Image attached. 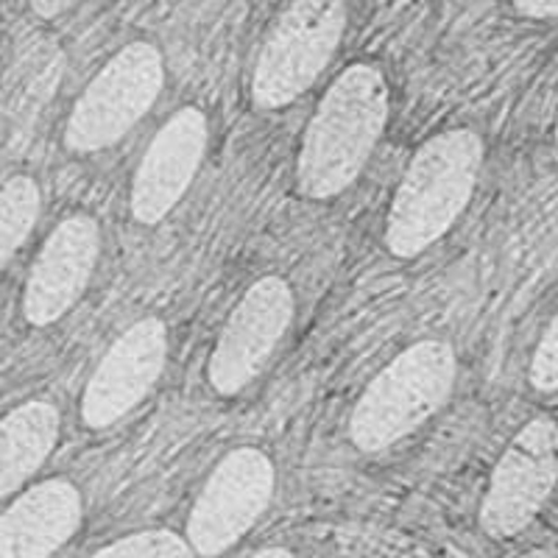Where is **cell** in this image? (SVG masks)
<instances>
[{"label": "cell", "mask_w": 558, "mask_h": 558, "mask_svg": "<svg viewBox=\"0 0 558 558\" xmlns=\"http://www.w3.org/2000/svg\"><path fill=\"white\" fill-rule=\"evenodd\" d=\"M32 3V12L37 14V17H59V14L70 12V9L76 7V3H82V0H28Z\"/></svg>", "instance_id": "ac0fdd59"}, {"label": "cell", "mask_w": 558, "mask_h": 558, "mask_svg": "<svg viewBox=\"0 0 558 558\" xmlns=\"http://www.w3.org/2000/svg\"><path fill=\"white\" fill-rule=\"evenodd\" d=\"M558 327L556 322L547 324L545 336H542L539 347L533 352L531 361V383L539 391H556L558 386Z\"/></svg>", "instance_id": "2e32d148"}, {"label": "cell", "mask_w": 558, "mask_h": 558, "mask_svg": "<svg viewBox=\"0 0 558 558\" xmlns=\"http://www.w3.org/2000/svg\"><path fill=\"white\" fill-rule=\"evenodd\" d=\"M101 254L96 218L70 216L53 229L28 271L23 313L34 327H48L76 307Z\"/></svg>", "instance_id": "30bf717a"}, {"label": "cell", "mask_w": 558, "mask_h": 558, "mask_svg": "<svg viewBox=\"0 0 558 558\" xmlns=\"http://www.w3.org/2000/svg\"><path fill=\"white\" fill-rule=\"evenodd\" d=\"M517 12H522L525 17H536V20H547L556 17L558 0H514Z\"/></svg>", "instance_id": "e0dca14e"}, {"label": "cell", "mask_w": 558, "mask_h": 558, "mask_svg": "<svg viewBox=\"0 0 558 558\" xmlns=\"http://www.w3.org/2000/svg\"><path fill=\"white\" fill-rule=\"evenodd\" d=\"M93 558H193V547L171 531H146L112 542Z\"/></svg>", "instance_id": "9a60e30c"}, {"label": "cell", "mask_w": 558, "mask_h": 558, "mask_svg": "<svg viewBox=\"0 0 558 558\" xmlns=\"http://www.w3.org/2000/svg\"><path fill=\"white\" fill-rule=\"evenodd\" d=\"M82 517V495L70 481L28 488L0 514V558H51L73 539Z\"/></svg>", "instance_id": "7c38bea8"}, {"label": "cell", "mask_w": 558, "mask_h": 558, "mask_svg": "<svg viewBox=\"0 0 558 558\" xmlns=\"http://www.w3.org/2000/svg\"><path fill=\"white\" fill-rule=\"evenodd\" d=\"M168 363V330L162 318H140L101 357L82 397V422L93 430L121 422L146 400Z\"/></svg>", "instance_id": "9c48e42d"}, {"label": "cell", "mask_w": 558, "mask_h": 558, "mask_svg": "<svg viewBox=\"0 0 558 558\" xmlns=\"http://www.w3.org/2000/svg\"><path fill=\"white\" fill-rule=\"evenodd\" d=\"M274 463L266 452H229L204 483L187 520V545L202 556H221L241 542L274 497Z\"/></svg>", "instance_id": "8992f818"}, {"label": "cell", "mask_w": 558, "mask_h": 558, "mask_svg": "<svg viewBox=\"0 0 558 558\" xmlns=\"http://www.w3.org/2000/svg\"><path fill=\"white\" fill-rule=\"evenodd\" d=\"M347 0H291L257 53L252 101L260 109L296 101L338 51L347 32Z\"/></svg>", "instance_id": "277c9868"}, {"label": "cell", "mask_w": 558, "mask_h": 558, "mask_svg": "<svg viewBox=\"0 0 558 558\" xmlns=\"http://www.w3.org/2000/svg\"><path fill=\"white\" fill-rule=\"evenodd\" d=\"M57 438L59 411L51 402H26L0 418V500L43 466Z\"/></svg>", "instance_id": "4fadbf2b"}, {"label": "cell", "mask_w": 558, "mask_h": 558, "mask_svg": "<svg viewBox=\"0 0 558 558\" xmlns=\"http://www.w3.org/2000/svg\"><path fill=\"white\" fill-rule=\"evenodd\" d=\"M162 84L166 62L157 45H126L98 70L76 101L64 126V146L93 154L118 143L154 107Z\"/></svg>", "instance_id": "5b68a950"}, {"label": "cell", "mask_w": 558, "mask_h": 558, "mask_svg": "<svg viewBox=\"0 0 558 558\" xmlns=\"http://www.w3.org/2000/svg\"><path fill=\"white\" fill-rule=\"evenodd\" d=\"M293 322V291L282 277H263L241 296L209 355V386L223 397L260 375Z\"/></svg>", "instance_id": "ba28073f"}, {"label": "cell", "mask_w": 558, "mask_h": 558, "mask_svg": "<svg viewBox=\"0 0 558 558\" xmlns=\"http://www.w3.org/2000/svg\"><path fill=\"white\" fill-rule=\"evenodd\" d=\"M43 196L32 177H12L0 184V271L32 235Z\"/></svg>", "instance_id": "5bb4252c"}, {"label": "cell", "mask_w": 558, "mask_h": 558, "mask_svg": "<svg viewBox=\"0 0 558 558\" xmlns=\"http://www.w3.org/2000/svg\"><path fill=\"white\" fill-rule=\"evenodd\" d=\"M391 112L388 82L375 64H352L330 84L302 137L296 187L307 198H332L361 177Z\"/></svg>", "instance_id": "6da1fadb"}, {"label": "cell", "mask_w": 558, "mask_h": 558, "mask_svg": "<svg viewBox=\"0 0 558 558\" xmlns=\"http://www.w3.org/2000/svg\"><path fill=\"white\" fill-rule=\"evenodd\" d=\"M481 166L483 140L470 129L427 140L393 193L386 223L388 252L413 260L441 241L470 204Z\"/></svg>", "instance_id": "7a4b0ae2"}, {"label": "cell", "mask_w": 558, "mask_h": 558, "mask_svg": "<svg viewBox=\"0 0 558 558\" xmlns=\"http://www.w3.org/2000/svg\"><path fill=\"white\" fill-rule=\"evenodd\" d=\"M207 134V118L196 107L179 109L159 129L132 182V216L140 223L154 227L182 202L202 166Z\"/></svg>", "instance_id": "8fae6325"}, {"label": "cell", "mask_w": 558, "mask_h": 558, "mask_svg": "<svg viewBox=\"0 0 558 558\" xmlns=\"http://www.w3.org/2000/svg\"><path fill=\"white\" fill-rule=\"evenodd\" d=\"M556 422L533 418L514 436L492 472L481 506V527L492 539L525 531L556 486Z\"/></svg>", "instance_id": "52a82bcc"}, {"label": "cell", "mask_w": 558, "mask_h": 558, "mask_svg": "<svg viewBox=\"0 0 558 558\" xmlns=\"http://www.w3.org/2000/svg\"><path fill=\"white\" fill-rule=\"evenodd\" d=\"M252 558H296V556H293V553H288V550H282V547H266V550L254 553Z\"/></svg>", "instance_id": "d6986e66"}, {"label": "cell", "mask_w": 558, "mask_h": 558, "mask_svg": "<svg viewBox=\"0 0 558 558\" xmlns=\"http://www.w3.org/2000/svg\"><path fill=\"white\" fill-rule=\"evenodd\" d=\"M458 361L450 343L418 341L393 357L361 393L349 441L361 452H380L416 430L450 397Z\"/></svg>", "instance_id": "3957f363"}]
</instances>
